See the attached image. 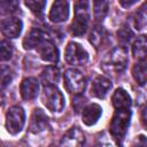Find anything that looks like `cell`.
<instances>
[{
    "instance_id": "26",
    "label": "cell",
    "mask_w": 147,
    "mask_h": 147,
    "mask_svg": "<svg viewBox=\"0 0 147 147\" xmlns=\"http://www.w3.org/2000/svg\"><path fill=\"white\" fill-rule=\"evenodd\" d=\"M25 6L31 9L32 13L36 15H41L44 11V8L46 6V1H39V0H28L25 1Z\"/></svg>"
},
{
    "instance_id": "23",
    "label": "cell",
    "mask_w": 147,
    "mask_h": 147,
    "mask_svg": "<svg viewBox=\"0 0 147 147\" xmlns=\"http://www.w3.org/2000/svg\"><path fill=\"white\" fill-rule=\"evenodd\" d=\"M13 77H14L13 70L8 65L1 64L0 65V88L8 86L11 83Z\"/></svg>"
},
{
    "instance_id": "10",
    "label": "cell",
    "mask_w": 147,
    "mask_h": 147,
    "mask_svg": "<svg viewBox=\"0 0 147 147\" xmlns=\"http://www.w3.org/2000/svg\"><path fill=\"white\" fill-rule=\"evenodd\" d=\"M111 88V82L105 76H96L91 84V95L98 99H103Z\"/></svg>"
},
{
    "instance_id": "9",
    "label": "cell",
    "mask_w": 147,
    "mask_h": 147,
    "mask_svg": "<svg viewBox=\"0 0 147 147\" xmlns=\"http://www.w3.org/2000/svg\"><path fill=\"white\" fill-rule=\"evenodd\" d=\"M85 144V136L78 127L69 129L61 139V147H83Z\"/></svg>"
},
{
    "instance_id": "25",
    "label": "cell",
    "mask_w": 147,
    "mask_h": 147,
    "mask_svg": "<svg viewBox=\"0 0 147 147\" xmlns=\"http://www.w3.org/2000/svg\"><path fill=\"white\" fill-rule=\"evenodd\" d=\"M146 5H144L134 16V26L137 30H144L146 28Z\"/></svg>"
},
{
    "instance_id": "21",
    "label": "cell",
    "mask_w": 147,
    "mask_h": 147,
    "mask_svg": "<svg viewBox=\"0 0 147 147\" xmlns=\"http://www.w3.org/2000/svg\"><path fill=\"white\" fill-rule=\"evenodd\" d=\"M132 76L139 85H145V83H146V61H138V63H136L133 65Z\"/></svg>"
},
{
    "instance_id": "15",
    "label": "cell",
    "mask_w": 147,
    "mask_h": 147,
    "mask_svg": "<svg viewBox=\"0 0 147 147\" xmlns=\"http://www.w3.org/2000/svg\"><path fill=\"white\" fill-rule=\"evenodd\" d=\"M20 91H21V95H22V98L24 100L34 99L37 96V94H38V91H39L38 80L36 78H32V77L23 79L22 83H21Z\"/></svg>"
},
{
    "instance_id": "28",
    "label": "cell",
    "mask_w": 147,
    "mask_h": 147,
    "mask_svg": "<svg viewBox=\"0 0 147 147\" xmlns=\"http://www.w3.org/2000/svg\"><path fill=\"white\" fill-rule=\"evenodd\" d=\"M133 33L127 26H123L121 30H118V39L122 42H129L132 38Z\"/></svg>"
},
{
    "instance_id": "13",
    "label": "cell",
    "mask_w": 147,
    "mask_h": 147,
    "mask_svg": "<svg viewBox=\"0 0 147 147\" xmlns=\"http://www.w3.org/2000/svg\"><path fill=\"white\" fill-rule=\"evenodd\" d=\"M23 24L17 17H9L1 23V32L7 38H17L21 34Z\"/></svg>"
},
{
    "instance_id": "18",
    "label": "cell",
    "mask_w": 147,
    "mask_h": 147,
    "mask_svg": "<svg viewBox=\"0 0 147 147\" xmlns=\"http://www.w3.org/2000/svg\"><path fill=\"white\" fill-rule=\"evenodd\" d=\"M106 38H107V33H106L105 28L102 25H100V24H96V25H94L92 28L88 39H90V42L95 48H100L105 44Z\"/></svg>"
},
{
    "instance_id": "22",
    "label": "cell",
    "mask_w": 147,
    "mask_h": 147,
    "mask_svg": "<svg viewBox=\"0 0 147 147\" xmlns=\"http://www.w3.org/2000/svg\"><path fill=\"white\" fill-rule=\"evenodd\" d=\"M93 9H94V17H95V20L96 21H102L103 17L108 13L109 2L108 1H94Z\"/></svg>"
},
{
    "instance_id": "30",
    "label": "cell",
    "mask_w": 147,
    "mask_h": 147,
    "mask_svg": "<svg viewBox=\"0 0 147 147\" xmlns=\"http://www.w3.org/2000/svg\"><path fill=\"white\" fill-rule=\"evenodd\" d=\"M147 144H146V137L144 134H140L136 138V140L133 141L132 144V147H146Z\"/></svg>"
},
{
    "instance_id": "11",
    "label": "cell",
    "mask_w": 147,
    "mask_h": 147,
    "mask_svg": "<svg viewBox=\"0 0 147 147\" xmlns=\"http://www.w3.org/2000/svg\"><path fill=\"white\" fill-rule=\"evenodd\" d=\"M69 17V3L67 1H55L52 5L49 11V20L53 23H62L65 22Z\"/></svg>"
},
{
    "instance_id": "20",
    "label": "cell",
    "mask_w": 147,
    "mask_h": 147,
    "mask_svg": "<svg viewBox=\"0 0 147 147\" xmlns=\"http://www.w3.org/2000/svg\"><path fill=\"white\" fill-rule=\"evenodd\" d=\"M45 85H55L60 80V71L56 67H47L41 74Z\"/></svg>"
},
{
    "instance_id": "16",
    "label": "cell",
    "mask_w": 147,
    "mask_h": 147,
    "mask_svg": "<svg viewBox=\"0 0 147 147\" xmlns=\"http://www.w3.org/2000/svg\"><path fill=\"white\" fill-rule=\"evenodd\" d=\"M47 37H48V34H47L45 31L34 28V29H32V30L25 36V38H24V40H23V47H24L25 49H29V51H30V49H34V48L37 47V45H38L42 39H45V38H47Z\"/></svg>"
},
{
    "instance_id": "1",
    "label": "cell",
    "mask_w": 147,
    "mask_h": 147,
    "mask_svg": "<svg viewBox=\"0 0 147 147\" xmlns=\"http://www.w3.org/2000/svg\"><path fill=\"white\" fill-rule=\"evenodd\" d=\"M127 64V52L125 47L117 46L113 48L102 60L101 68L111 75L121 74Z\"/></svg>"
},
{
    "instance_id": "32",
    "label": "cell",
    "mask_w": 147,
    "mask_h": 147,
    "mask_svg": "<svg viewBox=\"0 0 147 147\" xmlns=\"http://www.w3.org/2000/svg\"><path fill=\"white\" fill-rule=\"evenodd\" d=\"M2 103H3V96H2V94L0 93V107L2 106Z\"/></svg>"
},
{
    "instance_id": "2",
    "label": "cell",
    "mask_w": 147,
    "mask_h": 147,
    "mask_svg": "<svg viewBox=\"0 0 147 147\" xmlns=\"http://www.w3.org/2000/svg\"><path fill=\"white\" fill-rule=\"evenodd\" d=\"M130 118H131L130 109H116L113 115V118L109 124V132L118 146L119 144H122L130 124Z\"/></svg>"
},
{
    "instance_id": "24",
    "label": "cell",
    "mask_w": 147,
    "mask_h": 147,
    "mask_svg": "<svg viewBox=\"0 0 147 147\" xmlns=\"http://www.w3.org/2000/svg\"><path fill=\"white\" fill-rule=\"evenodd\" d=\"M13 45L7 40L0 41V61H9L13 56Z\"/></svg>"
},
{
    "instance_id": "17",
    "label": "cell",
    "mask_w": 147,
    "mask_h": 147,
    "mask_svg": "<svg viewBox=\"0 0 147 147\" xmlns=\"http://www.w3.org/2000/svg\"><path fill=\"white\" fill-rule=\"evenodd\" d=\"M111 102L115 109H130L131 107V98L123 88H117L115 91L111 98Z\"/></svg>"
},
{
    "instance_id": "5",
    "label": "cell",
    "mask_w": 147,
    "mask_h": 147,
    "mask_svg": "<svg viewBox=\"0 0 147 147\" xmlns=\"http://www.w3.org/2000/svg\"><path fill=\"white\" fill-rule=\"evenodd\" d=\"M25 123V113L22 107L13 106L6 114V129L10 134H17L22 131Z\"/></svg>"
},
{
    "instance_id": "6",
    "label": "cell",
    "mask_w": 147,
    "mask_h": 147,
    "mask_svg": "<svg viewBox=\"0 0 147 147\" xmlns=\"http://www.w3.org/2000/svg\"><path fill=\"white\" fill-rule=\"evenodd\" d=\"M86 85L85 77L83 72L77 69H68L64 74V86L74 94H80Z\"/></svg>"
},
{
    "instance_id": "27",
    "label": "cell",
    "mask_w": 147,
    "mask_h": 147,
    "mask_svg": "<svg viewBox=\"0 0 147 147\" xmlns=\"http://www.w3.org/2000/svg\"><path fill=\"white\" fill-rule=\"evenodd\" d=\"M17 7H18L17 1H9V0L0 1V11L1 13H13L17 9Z\"/></svg>"
},
{
    "instance_id": "29",
    "label": "cell",
    "mask_w": 147,
    "mask_h": 147,
    "mask_svg": "<svg viewBox=\"0 0 147 147\" xmlns=\"http://www.w3.org/2000/svg\"><path fill=\"white\" fill-rule=\"evenodd\" d=\"M98 147H119V146H118L115 141L110 140L107 136H102V137H100V139H99Z\"/></svg>"
},
{
    "instance_id": "3",
    "label": "cell",
    "mask_w": 147,
    "mask_h": 147,
    "mask_svg": "<svg viewBox=\"0 0 147 147\" xmlns=\"http://www.w3.org/2000/svg\"><path fill=\"white\" fill-rule=\"evenodd\" d=\"M90 23V9L87 1H78L75 5V17L70 25V32L74 36H83Z\"/></svg>"
},
{
    "instance_id": "19",
    "label": "cell",
    "mask_w": 147,
    "mask_h": 147,
    "mask_svg": "<svg viewBox=\"0 0 147 147\" xmlns=\"http://www.w3.org/2000/svg\"><path fill=\"white\" fill-rule=\"evenodd\" d=\"M146 46H147V41H146L145 36L138 37V39L133 42L132 54L136 59H138V61H145V59H146Z\"/></svg>"
},
{
    "instance_id": "31",
    "label": "cell",
    "mask_w": 147,
    "mask_h": 147,
    "mask_svg": "<svg viewBox=\"0 0 147 147\" xmlns=\"http://www.w3.org/2000/svg\"><path fill=\"white\" fill-rule=\"evenodd\" d=\"M134 3H137V0H131V1H125V0H121L119 1V5L121 6H123V7H130V6H132V5H134Z\"/></svg>"
},
{
    "instance_id": "4",
    "label": "cell",
    "mask_w": 147,
    "mask_h": 147,
    "mask_svg": "<svg viewBox=\"0 0 147 147\" xmlns=\"http://www.w3.org/2000/svg\"><path fill=\"white\" fill-rule=\"evenodd\" d=\"M42 103L54 113H59L64 107V96L55 85H45L41 92Z\"/></svg>"
},
{
    "instance_id": "8",
    "label": "cell",
    "mask_w": 147,
    "mask_h": 147,
    "mask_svg": "<svg viewBox=\"0 0 147 147\" xmlns=\"http://www.w3.org/2000/svg\"><path fill=\"white\" fill-rule=\"evenodd\" d=\"M39 56L47 62H56L59 60V51L49 37L42 39L34 48Z\"/></svg>"
},
{
    "instance_id": "7",
    "label": "cell",
    "mask_w": 147,
    "mask_h": 147,
    "mask_svg": "<svg viewBox=\"0 0 147 147\" xmlns=\"http://www.w3.org/2000/svg\"><path fill=\"white\" fill-rule=\"evenodd\" d=\"M64 59L70 65H83L88 60V54L79 44L70 41L67 45Z\"/></svg>"
},
{
    "instance_id": "12",
    "label": "cell",
    "mask_w": 147,
    "mask_h": 147,
    "mask_svg": "<svg viewBox=\"0 0 147 147\" xmlns=\"http://www.w3.org/2000/svg\"><path fill=\"white\" fill-rule=\"evenodd\" d=\"M47 127H48V118L46 114L39 108L34 109L31 115V119H30V125H29L30 132L37 134V133L45 131Z\"/></svg>"
},
{
    "instance_id": "14",
    "label": "cell",
    "mask_w": 147,
    "mask_h": 147,
    "mask_svg": "<svg viewBox=\"0 0 147 147\" xmlns=\"http://www.w3.org/2000/svg\"><path fill=\"white\" fill-rule=\"evenodd\" d=\"M101 114H102V108L99 105H96V103L87 105L86 107L83 108L82 121L85 125L92 126L99 121V118L101 117Z\"/></svg>"
}]
</instances>
